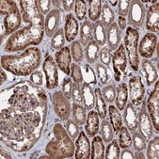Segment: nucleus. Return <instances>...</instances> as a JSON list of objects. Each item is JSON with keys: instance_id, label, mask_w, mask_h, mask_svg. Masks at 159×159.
Masks as SVG:
<instances>
[{"instance_id": "obj_41", "label": "nucleus", "mask_w": 159, "mask_h": 159, "mask_svg": "<svg viewBox=\"0 0 159 159\" xmlns=\"http://www.w3.org/2000/svg\"><path fill=\"white\" fill-rule=\"evenodd\" d=\"M132 145L136 152H142L147 148V139L139 131L135 130L133 132Z\"/></svg>"}, {"instance_id": "obj_35", "label": "nucleus", "mask_w": 159, "mask_h": 159, "mask_svg": "<svg viewBox=\"0 0 159 159\" xmlns=\"http://www.w3.org/2000/svg\"><path fill=\"white\" fill-rule=\"evenodd\" d=\"M72 115H73V120L78 125H83L86 122L87 110H86L85 107L82 106V104H77V103L73 104Z\"/></svg>"}, {"instance_id": "obj_1", "label": "nucleus", "mask_w": 159, "mask_h": 159, "mask_svg": "<svg viewBox=\"0 0 159 159\" xmlns=\"http://www.w3.org/2000/svg\"><path fill=\"white\" fill-rule=\"evenodd\" d=\"M45 116L38 111L21 112L12 107L1 111V140L15 152H25L38 141Z\"/></svg>"}, {"instance_id": "obj_22", "label": "nucleus", "mask_w": 159, "mask_h": 159, "mask_svg": "<svg viewBox=\"0 0 159 159\" xmlns=\"http://www.w3.org/2000/svg\"><path fill=\"white\" fill-rule=\"evenodd\" d=\"M79 32V25L77 20L72 13H69L65 17V25H64V34L66 41L72 43L77 37Z\"/></svg>"}, {"instance_id": "obj_45", "label": "nucleus", "mask_w": 159, "mask_h": 159, "mask_svg": "<svg viewBox=\"0 0 159 159\" xmlns=\"http://www.w3.org/2000/svg\"><path fill=\"white\" fill-rule=\"evenodd\" d=\"M103 97L107 103H113L116 99V94H117V89L116 86L112 83L107 84L105 88H103L102 90Z\"/></svg>"}, {"instance_id": "obj_9", "label": "nucleus", "mask_w": 159, "mask_h": 159, "mask_svg": "<svg viewBox=\"0 0 159 159\" xmlns=\"http://www.w3.org/2000/svg\"><path fill=\"white\" fill-rule=\"evenodd\" d=\"M112 65L114 71L115 81L120 82L126 77L127 68V56L125 53V47L123 44H120L112 55Z\"/></svg>"}, {"instance_id": "obj_11", "label": "nucleus", "mask_w": 159, "mask_h": 159, "mask_svg": "<svg viewBox=\"0 0 159 159\" xmlns=\"http://www.w3.org/2000/svg\"><path fill=\"white\" fill-rule=\"evenodd\" d=\"M146 108L148 114L151 118L152 126L158 132L159 128V83L155 82V87L153 90L149 95L148 100L146 101Z\"/></svg>"}, {"instance_id": "obj_13", "label": "nucleus", "mask_w": 159, "mask_h": 159, "mask_svg": "<svg viewBox=\"0 0 159 159\" xmlns=\"http://www.w3.org/2000/svg\"><path fill=\"white\" fill-rule=\"evenodd\" d=\"M158 46V37L155 35V33L148 32L144 35V37L141 39L140 43H139V55H140L142 57L149 59L151 58L155 51L157 50Z\"/></svg>"}, {"instance_id": "obj_60", "label": "nucleus", "mask_w": 159, "mask_h": 159, "mask_svg": "<svg viewBox=\"0 0 159 159\" xmlns=\"http://www.w3.org/2000/svg\"><path fill=\"white\" fill-rule=\"evenodd\" d=\"M134 158L135 159H139V158L144 159L145 158V155H144V153L142 152H137L136 153H134Z\"/></svg>"}, {"instance_id": "obj_20", "label": "nucleus", "mask_w": 159, "mask_h": 159, "mask_svg": "<svg viewBox=\"0 0 159 159\" xmlns=\"http://www.w3.org/2000/svg\"><path fill=\"white\" fill-rule=\"evenodd\" d=\"M60 25V11L58 9H54L45 17L44 31L48 37H52L56 31L59 29Z\"/></svg>"}, {"instance_id": "obj_7", "label": "nucleus", "mask_w": 159, "mask_h": 159, "mask_svg": "<svg viewBox=\"0 0 159 159\" xmlns=\"http://www.w3.org/2000/svg\"><path fill=\"white\" fill-rule=\"evenodd\" d=\"M55 141L64 158H71L75 154V146L62 124L57 123L53 128Z\"/></svg>"}, {"instance_id": "obj_36", "label": "nucleus", "mask_w": 159, "mask_h": 159, "mask_svg": "<svg viewBox=\"0 0 159 159\" xmlns=\"http://www.w3.org/2000/svg\"><path fill=\"white\" fill-rule=\"evenodd\" d=\"M100 134H101V138L103 139L104 142L106 143H109L113 138H114V130L113 127L110 123V121L107 120H103L101 124H100Z\"/></svg>"}, {"instance_id": "obj_47", "label": "nucleus", "mask_w": 159, "mask_h": 159, "mask_svg": "<svg viewBox=\"0 0 159 159\" xmlns=\"http://www.w3.org/2000/svg\"><path fill=\"white\" fill-rule=\"evenodd\" d=\"M71 78L74 80L75 83L80 86L84 82L83 73H82L80 65H78V63H73L71 65Z\"/></svg>"}, {"instance_id": "obj_26", "label": "nucleus", "mask_w": 159, "mask_h": 159, "mask_svg": "<svg viewBox=\"0 0 159 159\" xmlns=\"http://www.w3.org/2000/svg\"><path fill=\"white\" fill-rule=\"evenodd\" d=\"M141 66H142V71L145 75L147 85L152 86L158 79V71H157L156 67L153 65V63L151 60L146 59V58H144L142 60Z\"/></svg>"}, {"instance_id": "obj_58", "label": "nucleus", "mask_w": 159, "mask_h": 159, "mask_svg": "<svg viewBox=\"0 0 159 159\" xmlns=\"http://www.w3.org/2000/svg\"><path fill=\"white\" fill-rule=\"evenodd\" d=\"M120 158L121 159H133L134 153L129 149H123L121 152H120Z\"/></svg>"}, {"instance_id": "obj_38", "label": "nucleus", "mask_w": 159, "mask_h": 159, "mask_svg": "<svg viewBox=\"0 0 159 159\" xmlns=\"http://www.w3.org/2000/svg\"><path fill=\"white\" fill-rule=\"evenodd\" d=\"M119 145L121 149H130L132 147V137L126 126H121L119 132Z\"/></svg>"}, {"instance_id": "obj_63", "label": "nucleus", "mask_w": 159, "mask_h": 159, "mask_svg": "<svg viewBox=\"0 0 159 159\" xmlns=\"http://www.w3.org/2000/svg\"><path fill=\"white\" fill-rule=\"evenodd\" d=\"M1 158H11V156H10L9 153H7L6 152H4L3 149H1Z\"/></svg>"}, {"instance_id": "obj_31", "label": "nucleus", "mask_w": 159, "mask_h": 159, "mask_svg": "<svg viewBox=\"0 0 159 159\" xmlns=\"http://www.w3.org/2000/svg\"><path fill=\"white\" fill-rule=\"evenodd\" d=\"M85 54H86V59L88 63L92 64L97 61L100 54V46L99 44L95 42L94 40L90 41L87 45L85 49Z\"/></svg>"}, {"instance_id": "obj_29", "label": "nucleus", "mask_w": 159, "mask_h": 159, "mask_svg": "<svg viewBox=\"0 0 159 159\" xmlns=\"http://www.w3.org/2000/svg\"><path fill=\"white\" fill-rule=\"evenodd\" d=\"M93 38L99 46H104L107 43V28L100 20L93 23Z\"/></svg>"}, {"instance_id": "obj_50", "label": "nucleus", "mask_w": 159, "mask_h": 159, "mask_svg": "<svg viewBox=\"0 0 159 159\" xmlns=\"http://www.w3.org/2000/svg\"><path fill=\"white\" fill-rule=\"evenodd\" d=\"M99 57L101 59V63L108 67L112 60V51L108 48V46H104L102 49H100Z\"/></svg>"}, {"instance_id": "obj_30", "label": "nucleus", "mask_w": 159, "mask_h": 159, "mask_svg": "<svg viewBox=\"0 0 159 159\" xmlns=\"http://www.w3.org/2000/svg\"><path fill=\"white\" fill-rule=\"evenodd\" d=\"M90 158L92 159H104L105 158V145L101 137H98V136L93 137Z\"/></svg>"}, {"instance_id": "obj_37", "label": "nucleus", "mask_w": 159, "mask_h": 159, "mask_svg": "<svg viewBox=\"0 0 159 159\" xmlns=\"http://www.w3.org/2000/svg\"><path fill=\"white\" fill-rule=\"evenodd\" d=\"M101 17H102V23L104 24L105 27L107 28L110 25L114 23L115 20V12L111 9V7L108 5L107 2H105L104 5L102 6V12H101Z\"/></svg>"}, {"instance_id": "obj_40", "label": "nucleus", "mask_w": 159, "mask_h": 159, "mask_svg": "<svg viewBox=\"0 0 159 159\" xmlns=\"http://www.w3.org/2000/svg\"><path fill=\"white\" fill-rule=\"evenodd\" d=\"M95 70H96V74L98 76V79L102 85H107L110 81V75L108 68L104 65L103 63H96V66H95Z\"/></svg>"}, {"instance_id": "obj_2", "label": "nucleus", "mask_w": 159, "mask_h": 159, "mask_svg": "<svg viewBox=\"0 0 159 159\" xmlns=\"http://www.w3.org/2000/svg\"><path fill=\"white\" fill-rule=\"evenodd\" d=\"M9 104L21 112L35 111L38 107L47 106V97L43 89L31 81H24L15 86Z\"/></svg>"}, {"instance_id": "obj_18", "label": "nucleus", "mask_w": 159, "mask_h": 159, "mask_svg": "<svg viewBox=\"0 0 159 159\" xmlns=\"http://www.w3.org/2000/svg\"><path fill=\"white\" fill-rule=\"evenodd\" d=\"M56 62L57 67L64 73L66 75H71V62H72V56H71V50L70 47L64 46L56 52L55 54Z\"/></svg>"}, {"instance_id": "obj_64", "label": "nucleus", "mask_w": 159, "mask_h": 159, "mask_svg": "<svg viewBox=\"0 0 159 159\" xmlns=\"http://www.w3.org/2000/svg\"><path fill=\"white\" fill-rule=\"evenodd\" d=\"M107 3H108L109 6L111 5V6H113V7H116V6L118 5V1H117V0H115V1H108Z\"/></svg>"}, {"instance_id": "obj_56", "label": "nucleus", "mask_w": 159, "mask_h": 159, "mask_svg": "<svg viewBox=\"0 0 159 159\" xmlns=\"http://www.w3.org/2000/svg\"><path fill=\"white\" fill-rule=\"evenodd\" d=\"M30 81L34 85L40 87L43 85V74L40 71H35L30 75Z\"/></svg>"}, {"instance_id": "obj_25", "label": "nucleus", "mask_w": 159, "mask_h": 159, "mask_svg": "<svg viewBox=\"0 0 159 159\" xmlns=\"http://www.w3.org/2000/svg\"><path fill=\"white\" fill-rule=\"evenodd\" d=\"M81 90H82V99H83L82 104L84 105L86 110H91L95 106V94L91 85L84 81L83 84L81 85Z\"/></svg>"}, {"instance_id": "obj_10", "label": "nucleus", "mask_w": 159, "mask_h": 159, "mask_svg": "<svg viewBox=\"0 0 159 159\" xmlns=\"http://www.w3.org/2000/svg\"><path fill=\"white\" fill-rule=\"evenodd\" d=\"M52 103H53L55 113L61 120L66 121L67 120H69L71 111H72L71 104L69 100L64 96V94L62 93V91L56 90L53 93Z\"/></svg>"}, {"instance_id": "obj_44", "label": "nucleus", "mask_w": 159, "mask_h": 159, "mask_svg": "<svg viewBox=\"0 0 159 159\" xmlns=\"http://www.w3.org/2000/svg\"><path fill=\"white\" fill-rule=\"evenodd\" d=\"M70 50H71V54H72L74 60L76 63H80L84 57V51L80 43V41H74L71 44Z\"/></svg>"}, {"instance_id": "obj_55", "label": "nucleus", "mask_w": 159, "mask_h": 159, "mask_svg": "<svg viewBox=\"0 0 159 159\" xmlns=\"http://www.w3.org/2000/svg\"><path fill=\"white\" fill-rule=\"evenodd\" d=\"M52 1L50 0H37V6L43 15H47L50 12Z\"/></svg>"}, {"instance_id": "obj_62", "label": "nucleus", "mask_w": 159, "mask_h": 159, "mask_svg": "<svg viewBox=\"0 0 159 159\" xmlns=\"http://www.w3.org/2000/svg\"><path fill=\"white\" fill-rule=\"evenodd\" d=\"M60 4H61V1H57V0H53L52 1V5L56 8V9H58L59 7H60Z\"/></svg>"}, {"instance_id": "obj_49", "label": "nucleus", "mask_w": 159, "mask_h": 159, "mask_svg": "<svg viewBox=\"0 0 159 159\" xmlns=\"http://www.w3.org/2000/svg\"><path fill=\"white\" fill-rule=\"evenodd\" d=\"M45 152L46 153L50 156V158H61L63 159V155L61 154L55 139L51 140L47 145H46V148H45Z\"/></svg>"}, {"instance_id": "obj_24", "label": "nucleus", "mask_w": 159, "mask_h": 159, "mask_svg": "<svg viewBox=\"0 0 159 159\" xmlns=\"http://www.w3.org/2000/svg\"><path fill=\"white\" fill-rule=\"evenodd\" d=\"M99 115L95 110H90L88 113L86 120L85 130L89 138H93L99 133Z\"/></svg>"}, {"instance_id": "obj_12", "label": "nucleus", "mask_w": 159, "mask_h": 159, "mask_svg": "<svg viewBox=\"0 0 159 159\" xmlns=\"http://www.w3.org/2000/svg\"><path fill=\"white\" fill-rule=\"evenodd\" d=\"M145 15H146V9L141 3V1L139 0H133L130 1V8L128 11V24L129 26L137 29L140 28L145 21Z\"/></svg>"}, {"instance_id": "obj_16", "label": "nucleus", "mask_w": 159, "mask_h": 159, "mask_svg": "<svg viewBox=\"0 0 159 159\" xmlns=\"http://www.w3.org/2000/svg\"><path fill=\"white\" fill-rule=\"evenodd\" d=\"M129 91L130 101L135 107H139L144 99L145 88L141 79V76L136 75L129 79Z\"/></svg>"}, {"instance_id": "obj_59", "label": "nucleus", "mask_w": 159, "mask_h": 159, "mask_svg": "<svg viewBox=\"0 0 159 159\" xmlns=\"http://www.w3.org/2000/svg\"><path fill=\"white\" fill-rule=\"evenodd\" d=\"M117 25H118V26H119V28H120V31L125 30L126 25H127V21H126L125 17L119 16V18H118V24H117Z\"/></svg>"}, {"instance_id": "obj_57", "label": "nucleus", "mask_w": 159, "mask_h": 159, "mask_svg": "<svg viewBox=\"0 0 159 159\" xmlns=\"http://www.w3.org/2000/svg\"><path fill=\"white\" fill-rule=\"evenodd\" d=\"M75 0H63L61 1V4L63 6V9H64L65 11H71L73 10V8L75 7Z\"/></svg>"}, {"instance_id": "obj_17", "label": "nucleus", "mask_w": 159, "mask_h": 159, "mask_svg": "<svg viewBox=\"0 0 159 159\" xmlns=\"http://www.w3.org/2000/svg\"><path fill=\"white\" fill-rule=\"evenodd\" d=\"M75 157L76 159H89L90 158L91 147L89 144V137L83 131H80L76 140H75Z\"/></svg>"}, {"instance_id": "obj_51", "label": "nucleus", "mask_w": 159, "mask_h": 159, "mask_svg": "<svg viewBox=\"0 0 159 159\" xmlns=\"http://www.w3.org/2000/svg\"><path fill=\"white\" fill-rule=\"evenodd\" d=\"M71 99L74 101V103H77V104H82L83 103L81 86L76 84V83L73 84L72 93H71Z\"/></svg>"}, {"instance_id": "obj_46", "label": "nucleus", "mask_w": 159, "mask_h": 159, "mask_svg": "<svg viewBox=\"0 0 159 159\" xmlns=\"http://www.w3.org/2000/svg\"><path fill=\"white\" fill-rule=\"evenodd\" d=\"M65 129L68 133V135L71 137L72 139H76L79 133H80V128L79 125L74 120H67L65 122Z\"/></svg>"}, {"instance_id": "obj_52", "label": "nucleus", "mask_w": 159, "mask_h": 159, "mask_svg": "<svg viewBox=\"0 0 159 159\" xmlns=\"http://www.w3.org/2000/svg\"><path fill=\"white\" fill-rule=\"evenodd\" d=\"M84 69H85V78H84L85 82H87L89 85L96 84V76H95V73L93 72L90 65H89L87 63V64L84 65Z\"/></svg>"}, {"instance_id": "obj_15", "label": "nucleus", "mask_w": 159, "mask_h": 159, "mask_svg": "<svg viewBox=\"0 0 159 159\" xmlns=\"http://www.w3.org/2000/svg\"><path fill=\"white\" fill-rule=\"evenodd\" d=\"M138 116H139V125H138L139 132L147 140H150L153 136V126H152L151 118L148 114L145 101H142L140 111L138 114Z\"/></svg>"}, {"instance_id": "obj_5", "label": "nucleus", "mask_w": 159, "mask_h": 159, "mask_svg": "<svg viewBox=\"0 0 159 159\" xmlns=\"http://www.w3.org/2000/svg\"><path fill=\"white\" fill-rule=\"evenodd\" d=\"M0 13L4 16L3 25L5 32L2 35V41L4 36L15 33L22 24V15L20 10L14 1H1Z\"/></svg>"}, {"instance_id": "obj_34", "label": "nucleus", "mask_w": 159, "mask_h": 159, "mask_svg": "<svg viewBox=\"0 0 159 159\" xmlns=\"http://www.w3.org/2000/svg\"><path fill=\"white\" fill-rule=\"evenodd\" d=\"M108 113H109V120L110 123L113 127L114 133L118 135V133L120 130V127L122 126V120H121V115L120 113V110L113 107L110 106L108 107Z\"/></svg>"}, {"instance_id": "obj_33", "label": "nucleus", "mask_w": 159, "mask_h": 159, "mask_svg": "<svg viewBox=\"0 0 159 159\" xmlns=\"http://www.w3.org/2000/svg\"><path fill=\"white\" fill-rule=\"evenodd\" d=\"M95 94V107H96V112L99 115V118H101L102 120H104L107 116V103L103 97L102 91L99 88L95 89L94 91Z\"/></svg>"}, {"instance_id": "obj_43", "label": "nucleus", "mask_w": 159, "mask_h": 159, "mask_svg": "<svg viewBox=\"0 0 159 159\" xmlns=\"http://www.w3.org/2000/svg\"><path fill=\"white\" fill-rule=\"evenodd\" d=\"M159 157V138L156 136L153 139L150 140L147 148V158L158 159Z\"/></svg>"}, {"instance_id": "obj_8", "label": "nucleus", "mask_w": 159, "mask_h": 159, "mask_svg": "<svg viewBox=\"0 0 159 159\" xmlns=\"http://www.w3.org/2000/svg\"><path fill=\"white\" fill-rule=\"evenodd\" d=\"M20 8L24 22L33 25H44L45 19L43 18V15L41 13L37 6V0L35 1L34 0H26V1L21 0Z\"/></svg>"}, {"instance_id": "obj_54", "label": "nucleus", "mask_w": 159, "mask_h": 159, "mask_svg": "<svg viewBox=\"0 0 159 159\" xmlns=\"http://www.w3.org/2000/svg\"><path fill=\"white\" fill-rule=\"evenodd\" d=\"M72 88H73V82H72V78H64L61 85V89H62V93L64 94V96L70 100L71 99V93H72Z\"/></svg>"}, {"instance_id": "obj_3", "label": "nucleus", "mask_w": 159, "mask_h": 159, "mask_svg": "<svg viewBox=\"0 0 159 159\" xmlns=\"http://www.w3.org/2000/svg\"><path fill=\"white\" fill-rule=\"evenodd\" d=\"M43 54L37 47L25 49L18 55H4L1 57V66L5 71L16 76H27L41 65Z\"/></svg>"}, {"instance_id": "obj_27", "label": "nucleus", "mask_w": 159, "mask_h": 159, "mask_svg": "<svg viewBox=\"0 0 159 159\" xmlns=\"http://www.w3.org/2000/svg\"><path fill=\"white\" fill-rule=\"evenodd\" d=\"M116 106L119 110H123L128 101V87L125 82L118 85L116 94Z\"/></svg>"}, {"instance_id": "obj_23", "label": "nucleus", "mask_w": 159, "mask_h": 159, "mask_svg": "<svg viewBox=\"0 0 159 159\" xmlns=\"http://www.w3.org/2000/svg\"><path fill=\"white\" fill-rule=\"evenodd\" d=\"M121 31L120 30L117 23H113L107 28V43L111 51H115L120 44Z\"/></svg>"}, {"instance_id": "obj_42", "label": "nucleus", "mask_w": 159, "mask_h": 159, "mask_svg": "<svg viewBox=\"0 0 159 159\" xmlns=\"http://www.w3.org/2000/svg\"><path fill=\"white\" fill-rule=\"evenodd\" d=\"M120 145L118 144V140L112 139L110 143H108L105 158L106 159H119L120 158Z\"/></svg>"}, {"instance_id": "obj_53", "label": "nucleus", "mask_w": 159, "mask_h": 159, "mask_svg": "<svg viewBox=\"0 0 159 159\" xmlns=\"http://www.w3.org/2000/svg\"><path fill=\"white\" fill-rule=\"evenodd\" d=\"M129 8H130V1H128V0H120V1H118L117 11L120 16L125 17L128 15Z\"/></svg>"}, {"instance_id": "obj_28", "label": "nucleus", "mask_w": 159, "mask_h": 159, "mask_svg": "<svg viewBox=\"0 0 159 159\" xmlns=\"http://www.w3.org/2000/svg\"><path fill=\"white\" fill-rule=\"evenodd\" d=\"M93 40V24L89 20H85L80 25V43L87 45Z\"/></svg>"}, {"instance_id": "obj_61", "label": "nucleus", "mask_w": 159, "mask_h": 159, "mask_svg": "<svg viewBox=\"0 0 159 159\" xmlns=\"http://www.w3.org/2000/svg\"><path fill=\"white\" fill-rule=\"evenodd\" d=\"M6 81H7V75H6L5 72L2 70V71H1V82H0V84L3 85Z\"/></svg>"}, {"instance_id": "obj_19", "label": "nucleus", "mask_w": 159, "mask_h": 159, "mask_svg": "<svg viewBox=\"0 0 159 159\" xmlns=\"http://www.w3.org/2000/svg\"><path fill=\"white\" fill-rule=\"evenodd\" d=\"M146 29L151 33H157L159 31V5H152L146 11Z\"/></svg>"}, {"instance_id": "obj_48", "label": "nucleus", "mask_w": 159, "mask_h": 159, "mask_svg": "<svg viewBox=\"0 0 159 159\" xmlns=\"http://www.w3.org/2000/svg\"><path fill=\"white\" fill-rule=\"evenodd\" d=\"M75 11L78 20H85L87 15V2L83 0H76L75 3Z\"/></svg>"}, {"instance_id": "obj_6", "label": "nucleus", "mask_w": 159, "mask_h": 159, "mask_svg": "<svg viewBox=\"0 0 159 159\" xmlns=\"http://www.w3.org/2000/svg\"><path fill=\"white\" fill-rule=\"evenodd\" d=\"M139 40V33L138 29H135L131 26L126 27L123 45L127 51V59L129 61L131 68L135 72L139 71V64H140V59L138 50Z\"/></svg>"}, {"instance_id": "obj_39", "label": "nucleus", "mask_w": 159, "mask_h": 159, "mask_svg": "<svg viewBox=\"0 0 159 159\" xmlns=\"http://www.w3.org/2000/svg\"><path fill=\"white\" fill-rule=\"evenodd\" d=\"M51 47L55 50H60L65 45V34L64 28H59L56 31L55 34L51 38Z\"/></svg>"}, {"instance_id": "obj_4", "label": "nucleus", "mask_w": 159, "mask_h": 159, "mask_svg": "<svg viewBox=\"0 0 159 159\" xmlns=\"http://www.w3.org/2000/svg\"><path fill=\"white\" fill-rule=\"evenodd\" d=\"M44 25L29 24L17 30L7 41L4 50L8 53L27 49L30 45H39L43 40Z\"/></svg>"}, {"instance_id": "obj_32", "label": "nucleus", "mask_w": 159, "mask_h": 159, "mask_svg": "<svg viewBox=\"0 0 159 159\" xmlns=\"http://www.w3.org/2000/svg\"><path fill=\"white\" fill-rule=\"evenodd\" d=\"M89 18L93 23L99 21L102 12V1L101 0H89Z\"/></svg>"}, {"instance_id": "obj_14", "label": "nucleus", "mask_w": 159, "mask_h": 159, "mask_svg": "<svg viewBox=\"0 0 159 159\" xmlns=\"http://www.w3.org/2000/svg\"><path fill=\"white\" fill-rule=\"evenodd\" d=\"M43 70L46 77V88L54 89L58 86V74L57 65L51 56H47L43 64Z\"/></svg>"}, {"instance_id": "obj_21", "label": "nucleus", "mask_w": 159, "mask_h": 159, "mask_svg": "<svg viewBox=\"0 0 159 159\" xmlns=\"http://www.w3.org/2000/svg\"><path fill=\"white\" fill-rule=\"evenodd\" d=\"M123 110H124L123 120H124L125 126L129 131L134 132L135 130L138 129V125H139V116H138L137 109L135 106L130 102L126 104V107Z\"/></svg>"}]
</instances>
